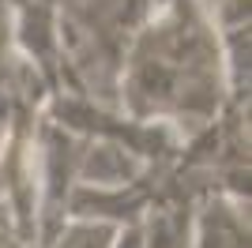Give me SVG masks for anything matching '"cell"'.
<instances>
[{"label": "cell", "mask_w": 252, "mask_h": 248, "mask_svg": "<svg viewBox=\"0 0 252 248\" xmlns=\"http://www.w3.org/2000/svg\"><path fill=\"white\" fill-rule=\"evenodd\" d=\"M117 94L128 117L162 121L177 135L222 113L226 64L203 0H162L151 11L121 57Z\"/></svg>", "instance_id": "6da1fadb"}, {"label": "cell", "mask_w": 252, "mask_h": 248, "mask_svg": "<svg viewBox=\"0 0 252 248\" xmlns=\"http://www.w3.org/2000/svg\"><path fill=\"white\" fill-rule=\"evenodd\" d=\"M117 226L113 222H64L49 248H113Z\"/></svg>", "instance_id": "7a4b0ae2"}]
</instances>
